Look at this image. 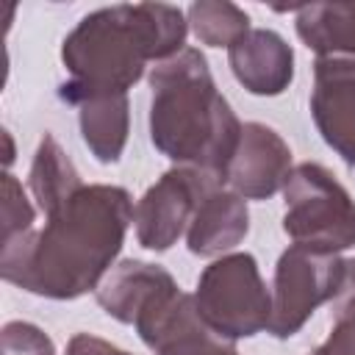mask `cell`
Segmentation results:
<instances>
[{
  "instance_id": "obj_1",
  "label": "cell",
  "mask_w": 355,
  "mask_h": 355,
  "mask_svg": "<svg viewBox=\"0 0 355 355\" xmlns=\"http://www.w3.org/2000/svg\"><path fill=\"white\" fill-rule=\"evenodd\" d=\"M133 197L122 186L89 183L42 230H31L0 247V275L47 300H78L111 272L128 227Z\"/></svg>"
},
{
  "instance_id": "obj_2",
  "label": "cell",
  "mask_w": 355,
  "mask_h": 355,
  "mask_svg": "<svg viewBox=\"0 0 355 355\" xmlns=\"http://www.w3.org/2000/svg\"><path fill=\"white\" fill-rule=\"evenodd\" d=\"M186 11L169 3H116L86 14L64 39L61 61L69 80L61 100L92 92L133 89L147 64H161L186 47Z\"/></svg>"
},
{
  "instance_id": "obj_3",
  "label": "cell",
  "mask_w": 355,
  "mask_h": 355,
  "mask_svg": "<svg viewBox=\"0 0 355 355\" xmlns=\"http://www.w3.org/2000/svg\"><path fill=\"white\" fill-rule=\"evenodd\" d=\"M150 141L175 166L205 172L225 183L241 139V122L216 89L208 58L197 47L150 69Z\"/></svg>"
},
{
  "instance_id": "obj_4",
  "label": "cell",
  "mask_w": 355,
  "mask_h": 355,
  "mask_svg": "<svg viewBox=\"0 0 355 355\" xmlns=\"http://www.w3.org/2000/svg\"><path fill=\"white\" fill-rule=\"evenodd\" d=\"M286 236L316 252L355 247V200L322 164H297L283 186Z\"/></svg>"
},
{
  "instance_id": "obj_5",
  "label": "cell",
  "mask_w": 355,
  "mask_h": 355,
  "mask_svg": "<svg viewBox=\"0 0 355 355\" xmlns=\"http://www.w3.org/2000/svg\"><path fill=\"white\" fill-rule=\"evenodd\" d=\"M197 311L211 333L227 341L252 338L269 327L272 291L250 252L214 258L197 277Z\"/></svg>"
},
{
  "instance_id": "obj_6",
  "label": "cell",
  "mask_w": 355,
  "mask_h": 355,
  "mask_svg": "<svg viewBox=\"0 0 355 355\" xmlns=\"http://www.w3.org/2000/svg\"><path fill=\"white\" fill-rule=\"evenodd\" d=\"M344 277V258L291 244L280 252L272 280V316L266 333L291 338L305 327L313 311L333 302Z\"/></svg>"
},
{
  "instance_id": "obj_7",
  "label": "cell",
  "mask_w": 355,
  "mask_h": 355,
  "mask_svg": "<svg viewBox=\"0 0 355 355\" xmlns=\"http://www.w3.org/2000/svg\"><path fill=\"white\" fill-rule=\"evenodd\" d=\"M219 186L225 183L189 166L166 169L136 202V241L150 252H166L172 244H178L180 236H186L191 216L205 194Z\"/></svg>"
},
{
  "instance_id": "obj_8",
  "label": "cell",
  "mask_w": 355,
  "mask_h": 355,
  "mask_svg": "<svg viewBox=\"0 0 355 355\" xmlns=\"http://www.w3.org/2000/svg\"><path fill=\"white\" fill-rule=\"evenodd\" d=\"M291 169L288 141L263 122H247L227 166L225 186L244 200H269L283 191Z\"/></svg>"
},
{
  "instance_id": "obj_9",
  "label": "cell",
  "mask_w": 355,
  "mask_h": 355,
  "mask_svg": "<svg viewBox=\"0 0 355 355\" xmlns=\"http://www.w3.org/2000/svg\"><path fill=\"white\" fill-rule=\"evenodd\" d=\"M311 116L324 144L355 166V58H316Z\"/></svg>"
},
{
  "instance_id": "obj_10",
  "label": "cell",
  "mask_w": 355,
  "mask_h": 355,
  "mask_svg": "<svg viewBox=\"0 0 355 355\" xmlns=\"http://www.w3.org/2000/svg\"><path fill=\"white\" fill-rule=\"evenodd\" d=\"M233 78L258 97H277L294 80V50L272 28H250L227 47Z\"/></svg>"
},
{
  "instance_id": "obj_11",
  "label": "cell",
  "mask_w": 355,
  "mask_h": 355,
  "mask_svg": "<svg viewBox=\"0 0 355 355\" xmlns=\"http://www.w3.org/2000/svg\"><path fill=\"white\" fill-rule=\"evenodd\" d=\"M175 286V277L164 266L139 258H125L114 263L111 272L100 280L94 297L111 319L133 324L161 294H166Z\"/></svg>"
},
{
  "instance_id": "obj_12",
  "label": "cell",
  "mask_w": 355,
  "mask_h": 355,
  "mask_svg": "<svg viewBox=\"0 0 355 355\" xmlns=\"http://www.w3.org/2000/svg\"><path fill=\"white\" fill-rule=\"evenodd\" d=\"M250 233V208L247 200L219 186L205 194L197 205L191 225L186 230V247L191 255L200 258H222L233 252Z\"/></svg>"
},
{
  "instance_id": "obj_13",
  "label": "cell",
  "mask_w": 355,
  "mask_h": 355,
  "mask_svg": "<svg viewBox=\"0 0 355 355\" xmlns=\"http://www.w3.org/2000/svg\"><path fill=\"white\" fill-rule=\"evenodd\" d=\"M78 108L80 139L100 164H116L130 133V103L122 92H92L69 100Z\"/></svg>"
},
{
  "instance_id": "obj_14",
  "label": "cell",
  "mask_w": 355,
  "mask_h": 355,
  "mask_svg": "<svg viewBox=\"0 0 355 355\" xmlns=\"http://www.w3.org/2000/svg\"><path fill=\"white\" fill-rule=\"evenodd\" d=\"M294 25L316 58H355V3L297 6Z\"/></svg>"
},
{
  "instance_id": "obj_15",
  "label": "cell",
  "mask_w": 355,
  "mask_h": 355,
  "mask_svg": "<svg viewBox=\"0 0 355 355\" xmlns=\"http://www.w3.org/2000/svg\"><path fill=\"white\" fill-rule=\"evenodd\" d=\"M86 183L80 180L72 158L64 153V147L55 141L53 133H44L36 144L31 172H28V189L39 205V211L47 216L58 214Z\"/></svg>"
},
{
  "instance_id": "obj_16",
  "label": "cell",
  "mask_w": 355,
  "mask_h": 355,
  "mask_svg": "<svg viewBox=\"0 0 355 355\" xmlns=\"http://www.w3.org/2000/svg\"><path fill=\"white\" fill-rule=\"evenodd\" d=\"M186 19L205 47H230L250 31V14L230 0H197L186 8Z\"/></svg>"
},
{
  "instance_id": "obj_17",
  "label": "cell",
  "mask_w": 355,
  "mask_h": 355,
  "mask_svg": "<svg viewBox=\"0 0 355 355\" xmlns=\"http://www.w3.org/2000/svg\"><path fill=\"white\" fill-rule=\"evenodd\" d=\"M333 327L322 344L324 355H355V258H344V277L330 302Z\"/></svg>"
},
{
  "instance_id": "obj_18",
  "label": "cell",
  "mask_w": 355,
  "mask_h": 355,
  "mask_svg": "<svg viewBox=\"0 0 355 355\" xmlns=\"http://www.w3.org/2000/svg\"><path fill=\"white\" fill-rule=\"evenodd\" d=\"M33 219L36 211L22 183L11 172H3V244L28 236L33 230Z\"/></svg>"
},
{
  "instance_id": "obj_19",
  "label": "cell",
  "mask_w": 355,
  "mask_h": 355,
  "mask_svg": "<svg viewBox=\"0 0 355 355\" xmlns=\"http://www.w3.org/2000/svg\"><path fill=\"white\" fill-rule=\"evenodd\" d=\"M0 355H55V344L53 338L22 319L6 322L0 330Z\"/></svg>"
},
{
  "instance_id": "obj_20",
  "label": "cell",
  "mask_w": 355,
  "mask_h": 355,
  "mask_svg": "<svg viewBox=\"0 0 355 355\" xmlns=\"http://www.w3.org/2000/svg\"><path fill=\"white\" fill-rule=\"evenodd\" d=\"M158 355H239V349L233 347V341L219 338L211 330H202V333H194V336L166 347Z\"/></svg>"
},
{
  "instance_id": "obj_21",
  "label": "cell",
  "mask_w": 355,
  "mask_h": 355,
  "mask_svg": "<svg viewBox=\"0 0 355 355\" xmlns=\"http://www.w3.org/2000/svg\"><path fill=\"white\" fill-rule=\"evenodd\" d=\"M64 355H130L125 349H119L116 344L100 338V336H92V333H75L67 344V352Z\"/></svg>"
},
{
  "instance_id": "obj_22",
  "label": "cell",
  "mask_w": 355,
  "mask_h": 355,
  "mask_svg": "<svg viewBox=\"0 0 355 355\" xmlns=\"http://www.w3.org/2000/svg\"><path fill=\"white\" fill-rule=\"evenodd\" d=\"M3 141H6V155H3V164H6V172H8V166L14 164V141H11V133H8V130H3Z\"/></svg>"
},
{
  "instance_id": "obj_23",
  "label": "cell",
  "mask_w": 355,
  "mask_h": 355,
  "mask_svg": "<svg viewBox=\"0 0 355 355\" xmlns=\"http://www.w3.org/2000/svg\"><path fill=\"white\" fill-rule=\"evenodd\" d=\"M308 355H324V352H322V347H316V349H311Z\"/></svg>"
}]
</instances>
